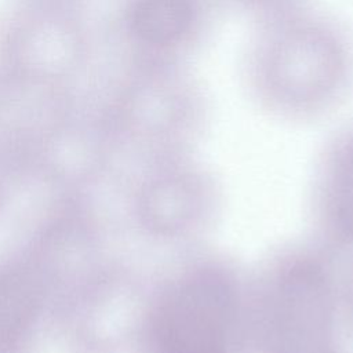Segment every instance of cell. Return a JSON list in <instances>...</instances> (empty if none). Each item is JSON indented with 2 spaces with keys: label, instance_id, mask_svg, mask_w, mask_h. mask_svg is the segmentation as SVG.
Here are the masks:
<instances>
[{
  "label": "cell",
  "instance_id": "cell-6",
  "mask_svg": "<svg viewBox=\"0 0 353 353\" xmlns=\"http://www.w3.org/2000/svg\"><path fill=\"white\" fill-rule=\"evenodd\" d=\"M327 203L336 230L353 239V131L345 134L334 148Z\"/></svg>",
  "mask_w": 353,
  "mask_h": 353
},
{
  "label": "cell",
  "instance_id": "cell-8",
  "mask_svg": "<svg viewBox=\"0 0 353 353\" xmlns=\"http://www.w3.org/2000/svg\"><path fill=\"white\" fill-rule=\"evenodd\" d=\"M7 338L8 336L4 335V331L0 330V353H12V347Z\"/></svg>",
  "mask_w": 353,
  "mask_h": 353
},
{
  "label": "cell",
  "instance_id": "cell-3",
  "mask_svg": "<svg viewBox=\"0 0 353 353\" xmlns=\"http://www.w3.org/2000/svg\"><path fill=\"white\" fill-rule=\"evenodd\" d=\"M234 291L225 274L203 269L170 292L156 321L157 353H228Z\"/></svg>",
  "mask_w": 353,
  "mask_h": 353
},
{
  "label": "cell",
  "instance_id": "cell-1",
  "mask_svg": "<svg viewBox=\"0 0 353 353\" xmlns=\"http://www.w3.org/2000/svg\"><path fill=\"white\" fill-rule=\"evenodd\" d=\"M240 66L245 92L262 109L319 116L353 91V33L303 0L254 19Z\"/></svg>",
  "mask_w": 353,
  "mask_h": 353
},
{
  "label": "cell",
  "instance_id": "cell-5",
  "mask_svg": "<svg viewBox=\"0 0 353 353\" xmlns=\"http://www.w3.org/2000/svg\"><path fill=\"white\" fill-rule=\"evenodd\" d=\"M219 7L218 0H124L121 28L132 59L188 62Z\"/></svg>",
  "mask_w": 353,
  "mask_h": 353
},
{
  "label": "cell",
  "instance_id": "cell-7",
  "mask_svg": "<svg viewBox=\"0 0 353 353\" xmlns=\"http://www.w3.org/2000/svg\"><path fill=\"white\" fill-rule=\"evenodd\" d=\"M221 6L232 7L245 14H250L252 19L263 15L280 11L303 0H218Z\"/></svg>",
  "mask_w": 353,
  "mask_h": 353
},
{
  "label": "cell",
  "instance_id": "cell-4",
  "mask_svg": "<svg viewBox=\"0 0 353 353\" xmlns=\"http://www.w3.org/2000/svg\"><path fill=\"white\" fill-rule=\"evenodd\" d=\"M269 325L274 353H336L331 290L316 263L299 261L281 273Z\"/></svg>",
  "mask_w": 353,
  "mask_h": 353
},
{
  "label": "cell",
  "instance_id": "cell-2",
  "mask_svg": "<svg viewBox=\"0 0 353 353\" xmlns=\"http://www.w3.org/2000/svg\"><path fill=\"white\" fill-rule=\"evenodd\" d=\"M1 54L7 74L62 85L84 59L85 32L73 11L47 1L21 10L7 22Z\"/></svg>",
  "mask_w": 353,
  "mask_h": 353
}]
</instances>
